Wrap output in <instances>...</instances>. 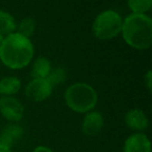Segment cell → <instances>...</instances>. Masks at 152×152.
<instances>
[{
    "label": "cell",
    "instance_id": "1",
    "mask_svg": "<svg viewBox=\"0 0 152 152\" xmlns=\"http://www.w3.org/2000/svg\"><path fill=\"white\" fill-rule=\"evenodd\" d=\"M33 46L29 38L20 33H10L3 38L0 47V60L12 69H21L31 61Z\"/></svg>",
    "mask_w": 152,
    "mask_h": 152
},
{
    "label": "cell",
    "instance_id": "2",
    "mask_svg": "<svg viewBox=\"0 0 152 152\" xmlns=\"http://www.w3.org/2000/svg\"><path fill=\"white\" fill-rule=\"evenodd\" d=\"M123 38L130 47L146 50L152 42V20L144 14H131L122 24Z\"/></svg>",
    "mask_w": 152,
    "mask_h": 152
},
{
    "label": "cell",
    "instance_id": "3",
    "mask_svg": "<svg viewBox=\"0 0 152 152\" xmlns=\"http://www.w3.org/2000/svg\"><path fill=\"white\" fill-rule=\"evenodd\" d=\"M65 102L68 108L73 112L89 113L97 104L98 94L91 85L75 83L65 91Z\"/></svg>",
    "mask_w": 152,
    "mask_h": 152
},
{
    "label": "cell",
    "instance_id": "4",
    "mask_svg": "<svg viewBox=\"0 0 152 152\" xmlns=\"http://www.w3.org/2000/svg\"><path fill=\"white\" fill-rule=\"evenodd\" d=\"M121 16L115 10H105L97 16L93 24V32L99 39H110L122 30Z\"/></svg>",
    "mask_w": 152,
    "mask_h": 152
},
{
    "label": "cell",
    "instance_id": "5",
    "mask_svg": "<svg viewBox=\"0 0 152 152\" xmlns=\"http://www.w3.org/2000/svg\"><path fill=\"white\" fill-rule=\"evenodd\" d=\"M0 114L12 123H17L24 116V107L14 96H2L0 98Z\"/></svg>",
    "mask_w": 152,
    "mask_h": 152
},
{
    "label": "cell",
    "instance_id": "6",
    "mask_svg": "<svg viewBox=\"0 0 152 152\" xmlns=\"http://www.w3.org/2000/svg\"><path fill=\"white\" fill-rule=\"evenodd\" d=\"M52 89L47 79H33L25 88V95L31 102H40L51 95Z\"/></svg>",
    "mask_w": 152,
    "mask_h": 152
},
{
    "label": "cell",
    "instance_id": "7",
    "mask_svg": "<svg viewBox=\"0 0 152 152\" xmlns=\"http://www.w3.org/2000/svg\"><path fill=\"white\" fill-rule=\"evenodd\" d=\"M104 125L103 116L100 112L91 111L87 113L81 123V130L87 137L97 136Z\"/></svg>",
    "mask_w": 152,
    "mask_h": 152
},
{
    "label": "cell",
    "instance_id": "8",
    "mask_svg": "<svg viewBox=\"0 0 152 152\" xmlns=\"http://www.w3.org/2000/svg\"><path fill=\"white\" fill-rule=\"evenodd\" d=\"M24 136L22 126L17 123H10L0 132V144L12 149L17 145Z\"/></svg>",
    "mask_w": 152,
    "mask_h": 152
},
{
    "label": "cell",
    "instance_id": "9",
    "mask_svg": "<svg viewBox=\"0 0 152 152\" xmlns=\"http://www.w3.org/2000/svg\"><path fill=\"white\" fill-rule=\"evenodd\" d=\"M123 152H151L150 140L142 132L131 134L125 140Z\"/></svg>",
    "mask_w": 152,
    "mask_h": 152
},
{
    "label": "cell",
    "instance_id": "10",
    "mask_svg": "<svg viewBox=\"0 0 152 152\" xmlns=\"http://www.w3.org/2000/svg\"><path fill=\"white\" fill-rule=\"evenodd\" d=\"M124 121L128 128L136 132H142L147 129L149 125V120L146 114L140 109H131L128 111L125 114Z\"/></svg>",
    "mask_w": 152,
    "mask_h": 152
},
{
    "label": "cell",
    "instance_id": "11",
    "mask_svg": "<svg viewBox=\"0 0 152 152\" xmlns=\"http://www.w3.org/2000/svg\"><path fill=\"white\" fill-rule=\"evenodd\" d=\"M51 63L46 57L40 56L33 62L30 76L33 79H46L51 72Z\"/></svg>",
    "mask_w": 152,
    "mask_h": 152
},
{
    "label": "cell",
    "instance_id": "12",
    "mask_svg": "<svg viewBox=\"0 0 152 152\" xmlns=\"http://www.w3.org/2000/svg\"><path fill=\"white\" fill-rule=\"evenodd\" d=\"M21 88V81L16 77H5L0 80V94L2 96H13Z\"/></svg>",
    "mask_w": 152,
    "mask_h": 152
},
{
    "label": "cell",
    "instance_id": "13",
    "mask_svg": "<svg viewBox=\"0 0 152 152\" xmlns=\"http://www.w3.org/2000/svg\"><path fill=\"white\" fill-rule=\"evenodd\" d=\"M16 21L10 14L0 10V34L8 35L16 30Z\"/></svg>",
    "mask_w": 152,
    "mask_h": 152
},
{
    "label": "cell",
    "instance_id": "14",
    "mask_svg": "<svg viewBox=\"0 0 152 152\" xmlns=\"http://www.w3.org/2000/svg\"><path fill=\"white\" fill-rule=\"evenodd\" d=\"M67 78V72L63 67H56L51 69V72H49L48 77H47V81L50 83V85L52 87L56 86V85L64 83Z\"/></svg>",
    "mask_w": 152,
    "mask_h": 152
},
{
    "label": "cell",
    "instance_id": "15",
    "mask_svg": "<svg viewBox=\"0 0 152 152\" xmlns=\"http://www.w3.org/2000/svg\"><path fill=\"white\" fill-rule=\"evenodd\" d=\"M132 14H144L151 8L152 0H127Z\"/></svg>",
    "mask_w": 152,
    "mask_h": 152
},
{
    "label": "cell",
    "instance_id": "16",
    "mask_svg": "<svg viewBox=\"0 0 152 152\" xmlns=\"http://www.w3.org/2000/svg\"><path fill=\"white\" fill-rule=\"evenodd\" d=\"M36 27V23L33 19L31 18H24L19 24V32L21 35L29 38L33 34Z\"/></svg>",
    "mask_w": 152,
    "mask_h": 152
},
{
    "label": "cell",
    "instance_id": "17",
    "mask_svg": "<svg viewBox=\"0 0 152 152\" xmlns=\"http://www.w3.org/2000/svg\"><path fill=\"white\" fill-rule=\"evenodd\" d=\"M151 79H152V72L151 70H149L148 72H147V75L145 76V81H146V85H147V88H148L149 91H151Z\"/></svg>",
    "mask_w": 152,
    "mask_h": 152
},
{
    "label": "cell",
    "instance_id": "18",
    "mask_svg": "<svg viewBox=\"0 0 152 152\" xmlns=\"http://www.w3.org/2000/svg\"><path fill=\"white\" fill-rule=\"evenodd\" d=\"M33 152H54L52 149H50L49 147H46V146H38L33 149Z\"/></svg>",
    "mask_w": 152,
    "mask_h": 152
},
{
    "label": "cell",
    "instance_id": "19",
    "mask_svg": "<svg viewBox=\"0 0 152 152\" xmlns=\"http://www.w3.org/2000/svg\"><path fill=\"white\" fill-rule=\"evenodd\" d=\"M0 152H12V150L8 147L3 146V145L0 144Z\"/></svg>",
    "mask_w": 152,
    "mask_h": 152
},
{
    "label": "cell",
    "instance_id": "20",
    "mask_svg": "<svg viewBox=\"0 0 152 152\" xmlns=\"http://www.w3.org/2000/svg\"><path fill=\"white\" fill-rule=\"evenodd\" d=\"M2 42H3V35L0 34V47H1V45H2Z\"/></svg>",
    "mask_w": 152,
    "mask_h": 152
}]
</instances>
